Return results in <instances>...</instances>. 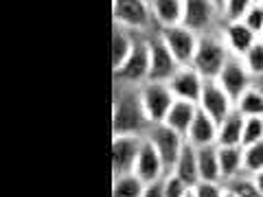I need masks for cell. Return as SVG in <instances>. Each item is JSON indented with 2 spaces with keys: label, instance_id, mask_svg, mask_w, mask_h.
<instances>
[{
  "label": "cell",
  "instance_id": "cell-6",
  "mask_svg": "<svg viewBox=\"0 0 263 197\" xmlns=\"http://www.w3.org/2000/svg\"><path fill=\"white\" fill-rule=\"evenodd\" d=\"M156 29H158V35L162 37V42L167 44V48L180 62V66H189L193 62L200 33L189 29L182 22L180 24H167V27H156Z\"/></svg>",
  "mask_w": 263,
  "mask_h": 197
},
{
  "label": "cell",
  "instance_id": "cell-35",
  "mask_svg": "<svg viewBox=\"0 0 263 197\" xmlns=\"http://www.w3.org/2000/svg\"><path fill=\"white\" fill-rule=\"evenodd\" d=\"M252 178H254V184L259 188V197H263V169L257 171V173H252Z\"/></svg>",
  "mask_w": 263,
  "mask_h": 197
},
{
  "label": "cell",
  "instance_id": "cell-14",
  "mask_svg": "<svg viewBox=\"0 0 263 197\" xmlns=\"http://www.w3.org/2000/svg\"><path fill=\"white\" fill-rule=\"evenodd\" d=\"M219 33L224 37L228 51L237 57H243L246 51L259 40V35L243 20H224L219 27Z\"/></svg>",
  "mask_w": 263,
  "mask_h": 197
},
{
  "label": "cell",
  "instance_id": "cell-3",
  "mask_svg": "<svg viewBox=\"0 0 263 197\" xmlns=\"http://www.w3.org/2000/svg\"><path fill=\"white\" fill-rule=\"evenodd\" d=\"M112 77L117 84L127 86H143L145 81H149V42H147V33L136 35L132 53L119 68L112 70Z\"/></svg>",
  "mask_w": 263,
  "mask_h": 197
},
{
  "label": "cell",
  "instance_id": "cell-7",
  "mask_svg": "<svg viewBox=\"0 0 263 197\" xmlns=\"http://www.w3.org/2000/svg\"><path fill=\"white\" fill-rule=\"evenodd\" d=\"M147 42H149V81H169L180 68V62L162 42L158 29L147 31Z\"/></svg>",
  "mask_w": 263,
  "mask_h": 197
},
{
  "label": "cell",
  "instance_id": "cell-25",
  "mask_svg": "<svg viewBox=\"0 0 263 197\" xmlns=\"http://www.w3.org/2000/svg\"><path fill=\"white\" fill-rule=\"evenodd\" d=\"M221 182L226 188V197H259V188L254 184L252 173H248V171L228 180H221Z\"/></svg>",
  "mask_w": 263,
  "mask_h": 197
},
{
  "label": "cell",
  "instance_id": "cell-15",
  "mask_svg": "<svg viewBox=\"0 0 263 197\" xmlns=\"http://www.w3.org/2000/svg\"><path fill=\"white\" fill-rule=\"evenodd\" d=\"M134 173L141 175V180L145 184L169 173V169H167V164H164V160L160 158V153L156 151V147L147 141V138H145V143L141 147V153H138V158H136Z\"/></svg>",
  "mask_w": 263,
  "mask_h": 197
},
{
  "label": "cell",
  "instance_id": "cell-30",
  "mask_svg": "<svg viewBox=\"0 0 263 197\" xmlns=\"http://www.w3.org/2000/svg\"><path fill=\"white\" fill-rule=\"evenodd\" d=\"M191 197H226V188L221 180H197L193 184Z\"/></svg>",
  "mask_w": 263,
  "mask_h": 197
},
{
  "label": "cell",
  "instance_id": "cell-4",
  "mask_svg": "<svg viewBox=\"0 0 263 197\" xmlns=\"http://www.w3.org/2000/svg\"><path fill=\"white\" fill-rule=\"evenodd\" d=\"M221 22H224V13H221L217 0H184L182 24H186L195 33L204 35V33L219 31Z\"/></svg>",
  "mask_w": 263,
  "mask_h": 197
},
{
  "label": "cell",
  "instance_id": "cell-40",
  "mask_svg": "<svg viewBox=\"0 0 263 197\" xmlns=\"http://www.w3.org/2000/svg\"><path fill=\"white\" fill-rule=\"evenodd\" d=\"M261 37H263V35H261Z\"/></svg>",
  "mask_w": 263,
  "mask_h": 197
},
{
  "label": "cell",
  "instance_id": "cell-5",
  "mask_svg": "<svg viewBox=\"0 0 263 197\" xmlns=\"http://www.w3.org/2000/svg\"><path fill=\"white\" fill-rule=\"evenodd\" d=\"M112 22L123 24L136 33L156 29L149 0H112Z\"/></svg>",
  "mask_w": 263,
  "mask_h": 197
},
{
  "label": "cell",
  "instance_id": "cell-23",
  "mask_svg": "<svg viewBox=\"0 0 263 197\" xmlns=\"http://www.w3.org/2000/svg\"><path fill=\"white\" fill-rule=\"evenodd\" d=\"M197 169H200V180H221L217 145L197 147Z\"/></svg>",
  "mask_w": 263,
  "mask_h": 197
},
{
  "label": "cell",
  "instance_id": "cell-31",
  "mask_svg": "<svg viewBox=\"0 0 263 197\" xmlns=\"http://www.w3.org/2000/svg\"><path fill=\"white\" fill-rule=\"evenodd\" d=\"M257 141H263V116H246L241 145L248 147V145L257 143Z\"/></svg>",
  "mask_w": 263,
  "mask_h": 197
},
{
  "label": "cell",
  "instance_id": "cell-28",
  "mask_svg": "<svg viewBox=\"0 0 263 197\" xmlns=\"http://www.w3.org/2000/svg\"><path fill=\"white\" fill-rule=\"evenodd\" d=\"M243 64L248 66V70L252 72V77H259L263 75V37H259L257 42H254L248 51H246V55L241 57Z\"/></svg>",
  "mask_w": 263,
  "mask_h": 197
},
{
  "label": "cell",
  "instance_id": "cell-24",
  "mask_svg": "<svg viewBox=\"0 0 263 197\" xmlns=\"http://www.w3.org/2000/svg\"><path fill=\"white\" fill-rule=\"evenodd\" d=\"M145 182L134 171L112 175V197H143Z\"/></svg>",
  "mask_w": 263,
  "mask_h": 197
},
{
  "label": "cell",
  "instance_id": "cell-36",
  "mask_svg": "<svg viewBox=\"0 0 263 197\" xmlns=\"http://www.w3.org/2000/svg\"><path fill=\"white\" fill-rule=\"evenodd\" d=\"M252 86H254V88H257V90H259V92L263 94V75H259V77H254V79H252Z\"/></svg>",
  "mask_w": 263,
  "mask_h": 197
},
{
  "label": "cell",
  "instance_id": "cell-8",
  "mask_svg": "<svg viewBox=\"0 0 263 197\" xmlns=\"http://www.w3.org/2000/svg\"><path fill=\"white\" fill-rule=\"evenodd\" d=\"M145 138L156 147V151L160 153V158L167 164V169L169 171L174 169L180 151H182V147L186 145V138L180 134V131H176L174 127H169L167 123H154V125L147 129Z\"/></svg>",
  "mask_w": 263,
  "mask_h": 197
},
{
  "label": "cell",
  "instance_id": "cell-10",
  "mask_svg": "<svg viewBox=\"0 0 263 197\" xmlns=\"http://www.w3.org/2000/svg\"><path fill=\"white\" fill-rule=\"evenodd\" d=\"M141 96H143L147 119L152 121V125L154 123H162L167 119L171 105L176 101L167 81H145L141 86Z\"/></svg>",
  "mask_w": 263,
  "mask_h": 197
},
{
  "label": "cell",
  "instance_id": "cell-12",
  "mask_svg": "<svg viewBox=\"0 0 263 197\" xmlns=\"http://www.w3.org/2000/svg\"><path fill=\"white\" fill-rule=\"evenodd\" d=\"M252 79H254L252 72L248 70V66L243 64L241 57L230 55L228 62L224 64V68H221V72L217 75V84L233 98H237L241 92H246V90L252 86Z\"/></svg>",
  "mask_w": 263,
  "mask_h": 197
},
{
  "label": "cell",
  "instance_id": "cell-21",
  "mask_svg": "<svg viewBox=\"0 0 263 197\" xmlns=\"http://www.w3.org/2000/svg\"><path fill=\"white\" fill-rule=\"evenodd\" d=\"M243 121H246V116L237 108L230 112L226 119H221L219 129H217V145H241Z\"/></svg>",
  "mask_w": 263,
  "mask_h": 197
},
{
  "label": "cell",
  "instance_id": "cell-37",
  "mask_svg": "<svg viewBox=\"0 0 263 197\" xmlns=\"http://www.w3.org/2000/svg\"><path fill=\"white\" fill-rule=\"evenodd\" d=\"M217 5H219V7H221V5H224V0H217Z\"/></svg>",
  "mask_w": 263,
  "mask_h": 197
},
{
  "label": "cell",
  "instance_id": "cell-22",
  "mask_svg": "<svg viewBox=\"0 0 263 197\" xmlns=\"http://www.w3.org/2000/svg\"><path fill=\"white\" fill-rule=\"evenodd\" d=\"M171 171L193 186L197 180H200V169H197V147L186 141V145L182 147V151H180L178 160H176Z\"/></svg>",
  "mask_w": 263,
  "mask_h": 197
},
{
  "label": "cell",
  "instance_id": "cell-13",
  "mask_svg": "<svg viewBox=\"0 0 263 197\" xmlns=\"http://www.w3.org/2000/svg\"><path fill=\"white\" fill-rule=\"evenodd\" d=\"M204 81L206 79H204L193 66H180L176 70V75L171 77L167 84L176 98H184V101L197 103L200 101V94H202V88H204Z\"/></svg>",
  "mask_w": 263,
  "mask_h": 197
},
{
  "label": "cell",
  "instance_id": "cell-2",
  "mask_svg": "<svg viewBox=\"0 0 263 197\" xmlns=\"http://www.w3.org/2000/svg\"><path fill=\"white\" fill-rule=\"evenodd\" d=\"M230 55L233 53L228 51V46L219 31L204 33V35H200V40H197L193 62L189 66H193L204 79H217V75L221 72V68H224V64L228 62Z\"/></svg>",
  "mask_w": 263,
  "mask_h": 197
},
{
  "label": "cell",
  "instance_id": "cell-1",
  "mask_svg": "<svg viewBox=\"0 0 263 197\" xmlns=\"http://www.w3.org/2000/svg\"><path fill=\"white\" fill-rule=\"evenodd\" d=\"M112 134H141L145 136L152 127L147 119L141 86H127L114 81L112 90Z\"/></svg>",
  "mask_w": 263,
  "mask_h": 197
},
{
  "label": "cell",
  "instance_id": "cell-11",
  "mask_svg": "<svg viewBox=\"0 0 263 197\" xmlns=\"http://www.w3.org/2000/svg\"><path fill=\"white\" fill-rule=\"evenodd\" d=\"M197 108L204 110L209 116H213L219 123L235 110V98L217 84V79H206L200 94V101H197Z\"/></svg>",
  "mask_w": 263,
  "mask_h": 197
},
{
  "label": "cell",
  "instance_id": "cell-32",
  "mask_svg": "<svg viewBox=\"0 0 263 197\" xmlns=\"http://www.w3.org/2000/svg\"><path fill=\"white\" fill-rule=\"evenodd\" d=\"M254 3H259V0H224V5H221L224 20H241Z\"/></svg>",
  "mask_w": 263,
  "mask_h": 197
},
{
  "label": "cell",
  "instance_id": "cell-17",
  "mask_svg": "<svg viewBox=\"0 0 263 197\" xmlns=\"http://www.w3.org/2000/svg\"><path fill=\"white\" fill-rule=\"evenodd\" d=\"M136 35H138L136 31L112 22V70L119 68V66L127 60V55L132 53V48H134Z\"/></svg>",
  "mask_w": 263,
  "mask_h": 197
},
{
  "label": "cell",
  "instance_id": "cell-38",
  "mask_svg": "<svg viewBox=\"0 0 263 197\" xmlns=\"http://www.w3.org/2000/svg\"><path fill=\"white\" fill-rule=\"evenodd\" d=\"M261 3H263V0H261Z\"/></svg>",
  "mask_w": 263,
  "mask_h": 197
},
{
  "label": "cell",
  "instance_id": "cell-27",
  "mask_svg": "<svg viewBox=\"0 0 263 197\" xmlns=\"http://www.w3.org/2000/svg\"><path fill=\"white\" fill-rule=\"evenodd\" d=\"M193 186L184 182L180 175H176L174 171H169L164 175V197H191Z\"/></svg>",
  "mask_w": 263,
  "mask_h": 197
},
{
  "label": "cell",
  "instance_id": "cell-16",
  "mask_svg": "<svg viewBox=\"0 0 263 197\" xmlns=\"http://www.w3.org/2000/svg\"><path fill=\"white\" fill-rule=\"evenodd\" d=\"M217 129L219 123L209 116L204 110L197 108V114L191 123V127L186 131V141L195 145V147H204V145H217Z\"/></svg>",
  "mask_w": 263,
  "mask_h": 197
},
{
  "label": "cell",
  "instance_id": "cell-29",
  "mask_svg": "<svg viewBox=\"0 0 263 197\" xmlns=\"http://www.w3.org/2000/svg\"><path fill=\"white\" fill-rule=\"evenodd\" d=\"M243 167L248 173H257L263 169V141L243 147Z\"/></svg>",
  "mask_w": 263,
  "mask_h": 197
},
{
  "label": "cell",
  "instance_id": "cell-26",
  "mask_svg": "<svg viewBox=\"0 0 263 197\" xmlns=\"http://www.w3.org/2000/svg\"><path fill=\"white\" fill-rule=\"evenodd\" d=\"M235 108L243 116H263V94L254 86H250L246 92L235 98Z\"/></svg>",
  "mask_w": 263,
  "mask_h": 197
},
{
  "label": "cell",
  "instance_id": "cell-20",
  "mask_svg": "<svg viewBox=\"0 0 263 197\" xmlns=\"http://www.w3.org/2000/svg\"><path fill=\"white\" fill-rule=\"evenodd\" d=\"M219 147V169L221 180L239 175L246 171L243 167V145H217Z\"/></svg>",
  "mask_w": 263,
  "mask_h": 197
},
{
  "label": "cell",
  "instance_id": "cell-39",
  "mask_svg": "<svg viewBox=\"0 0 263 197\" xmlns=\"http://www.w3.org/2000/svg\"><path fill=\"white\" fill-rule=\"evenodd\" d=\"M259 3H261V0H259Z\"/></svg>",
  "mask_w": 263,
  "mask_h": 197
},
{
  "label": "cell",
  "instance_id": "cell-9",
  "mask_svg": "<svg viewBox=\"0 0 263 197\" xmlns=\"http://www.w3.org/2000/svg\"><path fill=\"white\" fill-rule=\"evenodd\" d=\"M145 136L141 134H112L110 160H112V175H121L134 171L136 158L141 153Z\"/></svg>",
  "mask_w": 263,
  "mask_h": 197
},
{
  "label": "cell",
  "instance_id": "cell-19",
  "mask_svg": "<svg viewBox=\"0 0 263 197\" xmlns=\"http://www.w3.org/2000/svg\"><path fill=\"white\" fill-rule=\"evenodd\" d=\"M156 27L180 24L184 15V0H149Z\"/></svg>",
  "mask_w": 263,
  "mask_h": 197
},
{
  "label": "cell",
  "instance_id": "cell-33",
  "mask_svg": "<svg viewBox=\"0 0 263 197\" xmlns=\"http://www.w3.org/2000/svg\"><path fill=\"white\" fill-rule=\"evenodd\" d=\"M241 20L261 37L263 35V3H254L250 9L246 11V15H243Z\"/></svg>",
  "mask_w": 263,
  "mask_h": 197
},
{
  "label": "cell",
  "instance_id": "cell-34",
  "mask_svg": "<svg viewBox=\"0 0 263 197\" xmlns=\"http://www.w3.org/2000/svg\"><path fill=\"white\" fill-rule=\"evenodd\" d=\"M143 197H164V175L158 178V180H152V182H147Z\"/></svg>",
  "mask_w": 263,
  "mask_h": 197
},
{
  "label": "cell",
  "instance_id": "cell-18",
  "mask_svg": "<svg viewBox=\"0 0 263 197\" xmlns=\"http://www.w3.org/2000/svg\"><path fill=\"white\" fill-rule=\"evenodd\" d=\"M195 114H197V103L184 101V98H176L169 114H167V119H164L162 123H167L169 127H174L176 131H180V134L186 138V131H189V127H191Z\"/></svg>",
  "mask_w": 263,
  "mask_h": 197
}]
</instances>
